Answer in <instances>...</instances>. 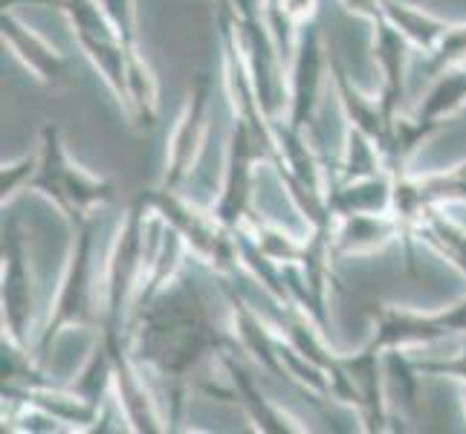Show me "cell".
Here are the masks:
<instances>
[{"label":"cell","instance_id":"cell-1","mask_svg":"<svg viewBox=\"0 0 466 434\" xmlns=\"http://www.w3.org/2000/svg\"><path fill=\"white\" fill-rule=\"evenodd\" d=\"M191 284L171 293L159 289L146 308H134V321L139 328L125 336L127 353L137 365H154L171 379V423L180 420L186 377L206 353H223L220 348L227 345L215 330L198 287Z\"/></svg>","mask_w":466,"mask_h":434},{"label":"cell","instance_id":"cell-2","mask_svg":"<svg viewBox=\"0 0 466 434\" xmlns=\"http://www.w3.org/2000/svg\"><path fill=\"white\" fill-rule=\"evenodd\" d=\"M26 186L50 195L61 212L76 223V229L87 223V212L93 206H105L114 200V186L107 180L90 177L70 163L67 151H64V145H61L58 127L53 122H46L41 131L38 168Z\"/></svg>","mask_w":466,"mask_h":434},{"label":"cell","instance_id":"cell-3","mask_svg":"<svg viewBox=\"0 0 466 434\" xmlns=\"http://www.w3.org/2000/svg\"><path fill=\"white\" fill-rule=\"evenodd\" d=\"M151 206L148 195H139L127 212L125 227L119 229L114 261L107 267V321L105 333L122 336V310L131 296L139 264L146 258V208Z\"/></svg>","mask_w":466,"mask_h":434},{"label":"cell","instance_id":"cell-4","mask_svg":"<svg viewBox=\"0 0 466 434\" xmlns=\"http://www.w3.org/2000/svg\"><path fill=\"white\" fill-rule=\"evenodd\" d=\"M261 156H267V145L258 136V131H255V125L247 116L235 119L227 180H223L220 200L212 212V217L223 229L238 232L240 217L247 215V203H249V191H252V166L258 163Z\"/></svg>","mask_w":466,"mask_h":434},{"label":"cell","instance_id":"cell-5","mask_svg":"<svg viewBox=\"0 0 466 434\" xmlns=\"http://www.w3.org/2000/svg\"><path fill=\"white\" fill-rule=\"evenodd\" d=\"M67 325H96V310H93V223L87 220L85 227H78L76 249L70 258L67 278H64L61 296L56 304V316L50 318L38 350L44 353L50 342Z\"/></svg>","mask_w":466,"mask_h":434},{"label":"cell","instance_id":"cell-6","mask_svg":"<svg viewBox=\"0 0 466 434\" xmlns=\"http://www.w3.org/2000/svg\"><path fill=\"white\" fill-rule=\"evenodd\" d=\"M452 333H466V298L446 308L443 313H411L397 308H380L377 310V333L374 345L380 350L403 348V345H429L446 339Z\"/></svg>","mask_w":466,"mask_h":434},{"label":"cell","instance_id":"cell-7","mask_svg":"<svg viewBox=\"0 0 466 434\" xmlns=\"http://www.w3.org/2000/svg\"><path fill=\"white\" fill-rule=\"evenodd\" d=\"M208 99H212V78L203 73V76H198V82L191 85L186 110H183V116H180V122H177L174 136H171L168 171H166V180H163V188H168V191L180 188L191 177V171H195L191 166H195V156H198L200 142H203Z\"/></svg>","mask_w":466,"mask_h":434},{"label":"cell","instance_id":"cell-8","mask_svg":"<svg viewBox=\"0 0 466 434\" xmlns=\"http://www.w3.org/2000/svg\"><path fill=\"white\" fill-rule=\"evenodd\" d=\"M35 296H32V276L26 267V249L18 229L4 235V325L9 342L26 348V330L32 325Z\"/></svg>","mask_w":466,"mask_h":434},{"label":"cell","instance_id":"cell-9","mask_svg":"<svg viewBox=\"0 0 466 434\" xmlns=\"http://www.w3.org/2000/svg\"><path fill=\"white\" fill-rule=\"evenodd\" d=\"M321 64H325V56H321L319 29L316 24H308L301 32L293 76H290V125L287 127L296 136H301L304 127L313 125V110L321 87Z\"/></svg>","mask_w":466,"mask_h":434},{"label":"cell","instance_id":"cell-10","mask_svg":"<svg viewBox=\"0 0 466 434\" xmlns=\"http://www.w3.org/2000/svg\"><path fill=\"white\" fill-rule=\"evenodd\" d=\"M377 46L374 56L380 61V70L385 76L382 96H380V110L389 127L400 116V105H403V93H406V50H409V38L400 32L389 18H377Z\"/></svg>","mask_w":466,"mask_h":434},{"label":"cell","instance_id":"cell-11","mask_svg":"<svg viewBox=\"0 0 466 434\" xmlns=\"http://www.w3.org/2000/svg\"><path fill=\"white\" fill-rule=\"evenodd\" d=\"M328 206L333 215H391L394 208V177L385 171L365 180L339 183L328 195Z\"/></svg>","mask_w":466,"mask_h":434},{"label":"cell","instance_id":"cell-12","mask_svg":"<svg viewBox=\"0 0 466 434\" xmlns=\"http://www.w3.org/2000/svg\"><path fill=\"white\" fill-rule=\"evenodd\" d=\"M0 29H4V41L12 46L15 53H18V58L41 78V82L53 85V87L70 82L64 56H58L53 46H46L38 35L26 32L6 9H4V18H0Z\"/></svg>","mask_w":466,"mask_h":434},{"label":"cell","instance_id":"cell-13","mask_svg":"<svg viewBox=\"0 0 466 434\" xmlns=\"http://www.w3.org/2000/svg\"><path fill=\"white\" fill-rule=\"evenodd\" d=\"M380 348L371 342L365 350L353 353V357H339L342 368L348 377L353 379L360 391V406L365 411V420L371 423L368 429H382L385 426V403H382V391H380V368H377Z\"/></svg>","mask_w":466,"mask_h":434},{"label":"cell","instance_id":"cell-14","mask_svg":"<svg viewBox=\"0 0 466 434\" xmlns=\"http://www.w3.org/2000/svg\"><path fill=\"white\" fill-rule=\"evenodd\" d=\"M330 67H333V82H336V90H339V99L345 105V114L350 119L353 127H360L365 136H371L377 142V148L382 154L385 142H389V122H385L382 110H380V102H368L362 96L350 87V78H348V70L339 58H330Z\"/></svg>","mask_w":466,"mask_h":434},{"label":"cell","instance_id":"cell-15","mask_svg":"<svg viewBox=\"0 0 466 434\" xmlns=\"http://www.w3.org/2000/svg\"><path fill=\"white\" fill-rule=\"evenodd\" d=\"M345 227L333 237V252H362L385 244L400 232V220L394 215H348Z\"/></svg>","mask_w":466,"mask_h":434},{"label":"cell","instance_id":"cell-16","mask_svg":"<svg viewBox=\"0 0 466 434\" xmlns=\"http://www.w3.org/2000/svg\"><path fill=\"white\" fill-rule=\"evenodd\" d=\"M397 197L409 203L411 208H423L429 203H443V200H466V163L458 166L455 171L429 177L420 183H409L400 177L397 180Z\"/></svg>","mask_w":466,"mask_h":434},{"label":"cell","instance_id":"cell-17","mask_svg":"<svg viewBox=\"0 0 466 434\" xmlns=\"http://www.w3.org/2000/svg\"><path fill=\"white\" fill-rule=\"evenodd\" d=\"M380 9H382L385 18H389L409 38V44L423 46L426 53L435 50V46L443 41L446 32L452 29L449 24L429 18V15L417 12V9H411L406 4H397V0H380Z\"/></svg>","mask_w":466,"mask_h":434},{"label":"cell","instance_id":"cell-18","mask_svg":"<svg viewBox=\"0 0 466 434\" xmlns=\"http://www.w3.org/2000/svg\"><path fill=\"white\" fill-rule=\"evenodd\" d=\"M125 105L131 107V114L139 127H151L157 125V82L148 70V64L137 56L131 46L127 50V93H125Z\"/></svg>","mask_w":466,"mask_h":434},{"label":"cell","instance_id":"cell-19","mask_svg":"<svg viewBox=\"0 0 466 434\" xmlns=\"http://www.w3.org/2000/svg\"><path fill=\"white\" fill-rule=\"evenodd\" d=\"M414 232L420 237H426L431 247H435L438 252H443L449 261L466 272V229L458 227V223H452L449 217L438 215L435 203H429L420 212V220L414 223Z\"/></svg>","mask_w":466,"mask_h":434},{"label":"cell","instance_id":"cell-20","mask_svg":"<svg viewBox=\"0 0 466 434\" xmlns=\"http://www.w3.org/2000/svg\"><path fill=\"white\" fill-rule=\"evenodd\" d=\"M463 102H466V64H455V67H449L438 76L435 87L426 93L423 105L417 107V119L441 125V119L458 110Z\"/></svg>","mask_w":466,"mask_h":434},{"label":"cell","instance_id":"cell-21","mask_svg":"<svg viewBox=\"0 0 466 434\" xmlns=\"http://www.w3.org/2000/svg\"><path fill=\"white\" fill-rule=\"evenodd\" d=\"M382 166V154L377 148V142L371 136H365L360 127H353L348 134V151H345V163L339 171V183H353V180H365V177H377Z\"/></svg>","mask_w":466,"mask_h":434},{"label":"cell","instance_id":"cell-22","mask_svg":"<svg viewBox=\"0 0 466 434\" xmlns=\"http://www.w3.org/2000/svg\"><path fill=\"white\" fill-rule=\"evenodd\" d=\"M220 359L227 362V371L232 374V382H235V389H238V403H244V406L249 409V414L255 417V420H258V426L267 429V431H290V429H287V426L279 420V414L267 406V399L261 397L258 389H255L252 377H247L244 368L235 365V362L227 357V353H220Z\"/></svg>","mask_w":466,"mask_h":434},{"label":"cell","instance_id":"cell-23","mask_svg":"<svg viewBox=\"0 0 466 434\" xmlns=\"http://www.w3.org/2000/svg\"><path fill=\"white\" fill-rule=\"evenodd\" d=\"M463 58H466V26L449 29L443 41L429 53V61L423 64V73L438 78L443 70L455 67V64H463Z\"/></svg>","mask_w":466,"mask_h":434},{"label":"cell","instance_id":"cell-24","mask_svg":"<svg viewBox=\"0 0 466 434\" xmlns=\"http://www.w3.org/2000/svg\"><path fill=\"white\" fill-rule=\"evenodd\" d=\"M102 9L107 15V21L114 24L122 44L131 50V46H134V9H131V0H102Z\"/></svg>","mask_w":466,"mask_h":434},{"label":"cell","instance_id":"cell-25","mask_svg":"<svg viewBox=\"0 0 466 434\" xmlns=\"http://www.w3.org/2000/svg\"><path fill=\"white\" fill-rule=\"evenodd\" d=\"M417 374H435V377H458L466 382V350L455 359H414Z\"/></svg>","mask_w":466,"mask_h":434},{"label":"cell","instance_id":"cell-26","mask_svg":"<svg viewBox=\"0 0 466 434\" xmlns=\"http://www.w3.org/2000/svg\"><path fill=\"white\" fill-rule=\"evenodd\" d=\"M35 168H38V159H32V156H26L24 163H18V166H9V168H4V177H0V195H4V200L9 197V195H15V188H18V183H29L32 180V174H35Z\"/></svg>","mask_w":466,"mask_h":434}]
</instances>
